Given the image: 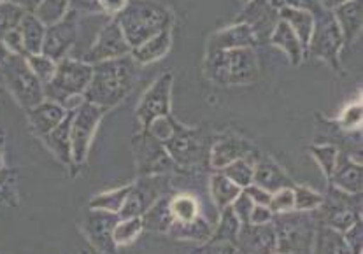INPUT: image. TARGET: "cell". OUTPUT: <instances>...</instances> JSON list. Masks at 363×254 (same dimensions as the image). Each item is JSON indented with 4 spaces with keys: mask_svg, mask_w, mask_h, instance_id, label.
Masks as SVG:
<instances>
[{
    "mask_svg": "<svg viewBox=\"0 0 363 254\" xmlns=\"http://www.w3.org/2000/svg\"><path fill=\"white\" fill-rule=\"evenodd\" d=\"M114 20L130 47H137L150 37L170 30L174 16L169 7L158 0H128L125 9Z\"/></svg>",
    "mask_w": 363,
    "mask_h": 254,
    "instance_id": "2",
    "label": "cell"
},
{
    "mask_svg": "<svg viewBox=\"0 0 363 254\" xmlns=\"http://www.w3.org/2000/svg\"><path fill=\"white\" fill-rule=\"evenodd\" d=\"M344 47L342 34L339 30L332 11H320L314 14V28L307 44L306 57L327 62L333 71H340V51Z\"/></svg>",
    "mask_w": 363,
    "mask_h": 254,
    "instance_id": "7",
    "label": "cell"
},
{
    "mask_svg": "<svg viewBox=\"0 0 363 254\" xmlns=\"http://www.w3.org/2000/svg\"><path fill=\"white\" fill-rule=\"evenodd\" d=\"M2 153H4V132L0 130V168H2Z\"/></svg>",
    "mask_w": 363,
    "mask_h": 254,
    "instance_id": "56",
    "label": "cell"
},
{
    "mask_svg": "<svg viewBox=\"0 0 363 254\" xmlns=\"http://www.w3.org/2000/svg\"><path fill=\"white\" fill-rule=\"evenodd\" d=\"M295 195V211L298 212H314L323 205L325 195L318 193V191L311 190L307 186H300L295 184L294 186Z\"/></svg>",
    "mask_w": 363,
    "mask_h": 254,
    "instance_id": "38",
    "label": "cell"
},
{
    "mask_svg": "<svg viewBox=\"0 0 363 254\" xmlns=\"http://www.w3.org/2000/svg\"><path fill=\"white\" fill-rule=\"evenodd\" d=\"M240 191L242 190L237 184H233L227 175L221 174L220 171L214 172L213 178H211V197H213V202L218 207V211L230 207L232 202L240 195Z\"/></svg>",
    "mask_w": 363,
    "mask_h": 254,
    "instance_id": "31",
    "label": "cell"
},
{
    "mask_svg": "<svg viewBox=\"0 0 363 254\" xmlns=\"http://www.w3.org/2000/svg\"><path fill=\"white\" fill-rule=\"evenodd\" d=\"M344 244L347 246L351 254H362L363 249V228L362 219L357 221L351 228L344 231Z\"/></svg>",
    "mask_w": 363,
    "mask_h": 254,
    "instance_id": "45",
    "label": "cell"
},
{
    "mask_svg": "<svg viewBox=\"0 0 363 254\" xmlns=\"http://www.w3.org/2000/svg\"><path fill=\"white\" fill-rule=\"evenodd\" d=\"M332 187L347 195H360L363 184V168L360 161H354L353 156L340 153L337 156L335 168L332 178L328 179Z\"/></svg>",
    "mask_w": 363,
    "mask_h": 254,
    "instance_id": "19",
    "label": "cell"
},
{
    "mask_svg": "<svg viewBox=\"0 0 363 254\" xmlns=\"http://www.w3.org/2000/svg\"><path fill=\"white\" fill-rule=\"evenodd\" d=\"M2 42H4V46L7 47V51H9L11 54H18V57L27 58V51H25L23 39H21V34H20V30H18V28L7 32V34L2 37Z\"/></svg>",
    "mask_w": 363,
    "mask_h": 254,
    "instance_id": "48",
    "label": "cell"
},
{
    "mask_svg": "<svg viewBox=\"0 0 363 254\" xmlns=\"http://www.w3.org/2000/svg\"><path fill=\"white\" fill-rule=\"evenodd\" d=\"M9 51H7V47L6 46H4V42H2V40H0V65H2L4 64V62H6L7 60V58H9Z\"/></svg>",
    "mask_w": 363,
    "mask_h": 254,
    "instance_id": "55",
    "label": "cell"
},
{
    "mask_svg": "<svg viewBox=\"0 0 363 254\" xmlns=\"http://www.w3.org/2000/svg\"><path fill=\"white\" fill-rule=\"evenodd\" d=\"M269 209L272 211L274 216L286 214V212L295 211V195L294 187H283V190L272 193L270 198Z\"/></svg>",
    "mask_w": 363,
    "mask_h": 254,
    "instance_id": "43",
    "label": "cell"
},
{
    "mask_svg": "<svg viewBox=\"0 0 363 254\" xmlns=\"http://www.w3.org/2000/svg\"><path fill=\"white\" fill-rule=\"evenodd\" d=\"M9 2L14 4V6L21 7L25 13H33L43 0H9Z\"/></svg>",
    "mask_w": 363,
    "mask_h": 254,
    "instance_id": "53",
    "label": "cell"
},
{
    "mask_svg": "<svg viewBox=\"0 0 363 254\" xmlns=\"http://www.w3.org/2000/svg\"><path fill=\"white\" fill-rule=\"evenodd\" d=\"M25 16V11L21 7L14 6L11 2L0 4V40L7 32L14 30V28L20 27L21 20Z\"/></svg>",
    "mask_w": 363,
    "mask_h": 254,
    "instance_id": "42",
    "label": "cell"
},
{
    "mask_svg": "<svg viewBox=\"0 0 363 254\" xmlns=\"http://www.w3.org/2000/svg\"><path fill=\"white\" fill-rule=\"evenodd\" d=\"M203 72L218 86H246L258 79V60L253 47L207 51Z\"/></svg>",
    "mask_w": 363,
    "mask_h": 254,
    "instance_id": "3",
    "label": "cell"
},
{
    "mask_svg": "<svg viewBox=\"0 0 363 254\" xmlns=\"http://www.w3.org/2000/svg\"><path fill=\"white\" fill-rule=\"evenodd\" d=\"M283 6L284 0H251L235 23H247L257 34L258 42H265L279 21V9Z\"/></svg>",
    "mask_w": 363,
    "mask_h": 254,
    "instance_id": "15",
    "label": "cell"
},
{
    "mask_svg": "<svg viewBox=\"0 0 363 254\" xmlns=\"http://www.w3.org/2000/svg\"><path fill=\"white\" fill-rule=\"evenodd\" d=\"M339 30L342 34L344 47H350L358 35L362 34L363 25V6L362 0H347L332 11Z\"/></svg>",
    "mask_w": 363,
    "mask_h": 254,
    "instance_id": "23",
    "label": "cell"
},
{
    "mask_svg": "<svg viewBox=\"0 0 363 254\" xmlns=\"http://www.w3.org/2000/svg\"><path fill=\"white\" fill-rule=\"evenodd\" d=\"M257 161L253 163V183L258 184L260 187L269 191V193H276V191L283 190V187H294L295 183L291 181L290 175L269 156V154H262V156H255Z\"/></svg>",
    "mask_w": 363,
    "mask_h": 254,
    "instance_id": "20",
    "label": "cell"
},
{
    "mask_svg": "<svg viewBox=\"0 0 363 254\" xmlns=\"http://www.w3.org/2000/svg\"><path fill=\"white\" fill-rule=\"evenodd\" d=\"M279 20H283L284 23L290 25V28L297 34L300 44H302L303 53H306L307 44H309L311 34H313L314 28V14L306 9L283 6L279 9Z\"/></svg>",
    "mask_w": 363,
    "mask_h": 254,
    "instance_id": "28",
    "label": "cell"
},
{
    "mask_svg": "<svg viewBox=\"0 0 363 254\" xmlns=\"http://www.w3.org/2000/svg\"><path fill=\"white\" fill-rule=\"evenodd\" d=\"M230 207H232L233 214L237 216V219L240 221V224L250 223V216H251V211H253L255 204H253V200H251V198L244 193V191H240V195L232 202Z\"/></svg>",
    "mask_w": 363,
    "mask_h": 254,
    "instance_id": "46",
    "label": "cell"
},
{
    "mask_svg": "<svg viewBox=\"0 0 363 254\" xmlns=\"http://www.w3.org/2000/svg\"><path fill=\"white\" fill-rule=\"evenodd\" d=\"M137 81V64L128 57L100 62L94 65L91 81L84 91V100L109 110L130 95Z\"/></svg>",
    "mask_w": 363,
    "mask_h": 254,
    "instance_id": "1",
    "label": "cell"
},
{
    "mask_svg": "<svg viewBox=\"0 0 363 254\" xmlns=\"http://www.w3.org/2000/svg\"><path fill=\"white\" fill-rule=\"evenodd\" d=\"M170 212L174 221H190L200 216V204L194 195L179 193L170 197Z\"/></svg>",
    "mask_w": 363,
    "mask_h": 254,
    "instance_id": "35",
    "label": "cell"
},
{
    "mask_svg": "<svg viewBox=\"0 0 363 254\" xmlns=\"http://www.w3.org/2000/svg\"><path fill=\"white\" fill-rule=\"evenodd\" d=\"M169 190V175H140L132 184L130 193L125 200L123 207L118 212L120 219L140 218L158 198L167 195Z\"/></svg>",
    "mask_w": 363,
    "mask_h": 254,
    "instance_id": "11",
    "label": "cell"
},
{
    "mask_svg": "<svg viewBox=\"0 0 363 254\" xmlns=\"http://www.w3.org/2000/svg\"><path fill=\"white\" fill-rule=\"evenodd\" d=\"M132 149L135 154L137 172L140 175H165L176 168V163L169 156L160 141L153 137L147 130H140L133 135Z\"/></svg>",
    "mask_w": 363,
    "mask_h": 254,
    "instance_id": "10",
    "label": "cell"
},
{
    "mask_svg": "<svg viewBox=\"0 0 363 254\" xmlns=\"http://www.w3.org/2000/svg\"><path fill=\"white\" fill-rule=\"evenodd\" d=\"M214 231V224L207 221L203 216L190 221H174L169 228V235L176 241L197 242V244H206L211 241Z\"/></svg>",
    "mask_w": 363,
    "mask_h": 254,
    "instance_id": "25",
    "label": "cell"
},
{
    "mask_svg": "<svg viewBox=\"0 0 363 254\" xmlns=\"http://www.w3.org/2000/svg\"><path fill=\"white\" fill-rule=\"evenodd\" d=\"M118 221H120L118 214L99 211V209H90V212L86 214V219H84V231H86L88 238H90L91 244L99 251L106 254L116 253V244L113 241V231Z\"/></svg>",
    "mask_w": 363,
    "mask_h": 254,
    "instance_id": "18",
    "label": "cell"
},
{
    "mask_svg": "<svg viewBox=\"0 0 363 254\" xmlns=\"http://www.w3.org/2000/svg\"><path fill=\"white\" fill-rule=\"evenodd\" d=\"M258 42V37L253 28L247 23H233L230 27L221 28L209 39L207 51L218 50H239V47H255Z\"/></svg>",
    "mask_w": 363,
    "mask_h": 254,
    "instance_id": "21",
    "label": "cell"
},
{
    "mask_svg": "<svg viewBox=\"0 0 363 254\" xmlns=\"http://www.w3.org/2000/svg\"><path fill=\"white\" fill-rule=\"evenodd\" d=\"M269 40L274 47H277V50H281L286 54L291 65H300L303 58H306V53H303V47L300 44L297 34L283 20L277 21Z\"/></svg>",
    "mask_w": 363,
    "mask_h": 254,
    "instance_id": "27",
    "label": "cell"
},
{
    "mask_svg": "<svg viewBox=\"0 0 363 254\" xmlns=\"http://www.w3.org/2000/svg\"><path fill=\"white\" fill-rule=\"evenodd\" d=\"M191 254H239L235 244L227 241H209L200 246Z\"/></svg>",
    "mask_w": 363,
    "mask_h": 254,
    "instance_id": "47",
    "label": "cell"
},
{
    "mask_svg": "<svg viewBox=\"0 0 363 254\" xmlns=\"http://www.w3.org/2000/svg\"><path fill=\"white\" fill-rule=\"evenodd\" d=\"M240 2H242V4H247V2H251V0H240Z\"/></svg>",
    "mask_w": 363,
    "mask_h": 254,
    "instance_id": "57",
    "label": "cell"
},
{
    "mask_svg": "<svg viewBox=\"0 0 363 254\" xmlns=\"http://www.w3.org/2000/svg\"><path fill=\"white\" fill-rule=\"evenodd\" d=\"M337 125H339L342 130H358L362 127V104L357 102V104H351L344 109V112L340 114V117L337 120Z\"/></svg>",
    "mask_w": 363,
    "mask_h": 254,
    "instance_id": "44",
    "label": "cell"
},
{
    "mask_svg": "<svg viewBox=\"0 0 363 254\" xmlns=\"http://www.w3.org/2000/svg\"><path fill=\"white\" fill-rule=\"evenodd\" d=\"M235 248L239 254H274L277 251L274 224H240Z\"/></svg>",
    "mask_w": 363,
    "mask_h": 254,
    "instance_id": "16",
    "label": "cell"
},
{
    "mask_svg": "<svg viewBox=\"0 0 363 254\" xmlns=\"http://www.w3.org/2000/svg\"><path fill=\"white\" fill-rule=\"evenodd\" d=\"M0 205H18V172L13 168H0Z\"/></svg>",
    "mask_w": 363,
    "mask_h": 254,
    "instance_id": "37",
    "label": "cell"
},
{
    "mask_svg": "<svg viewBox=\"0 0 363 254\" xmlns=\"http://www.w3.org/2000/svg\"><path fill=\"white\" fill-rule=\"evenodd\" d=\"M0 81L25 110L44 100V84L30 71L23 57L9 54L0 65Z\"/></svg>",
    "mask_w": 363,
    "mask_h": 254,
    "instance_id": "4",
    "label": "cell"
},
{
    "mask_svg": "<svg viewBox=\"0 0 363 254\" xmlns=\"http://www.w3.org/2000/svg\"><path fill=\"white\" fill-rule=\"evenodd\" d=\"M25 60H27L30 71L35 74V77L43 84L50 83L51 77H53L55 72H57V62L51 60V58H48L46 54H43V53L28 54Z\"/></svg>",
    "mask_w": 363,
    "mask_h": 254,
    "instance_id": "41",
    "label": "cell"
},
{
    "mask_svg": "<svg viewBox=\"0 0 363 254\" xmlns=\"http://www.w3.org/2000/svg\"><path fill=\"white\" fill-rule=\"evenodd\" d=\"M277 238V251L286 254H311L314 238V216L309 212L291 211L272 219Z\"/></svg>",
    "mask_w": 363,
    "mask_h": 254,
    "instance_id": "5",
    "label": "cell"
},
{
    "mask_svg": "<svg viewBox=\"0 0 363 254\" xmlns=\"http://www.w3.org/2000/svg\"><path fill=\"white\" fill-rule=\"evenodd\" d=\"M74 110H69L65 120L55 127L50 134L43 137L44 146L67 167H72V142H70V123H72Z\"/></svg>",
    "mask_w": 363,
    "mask_h": 254,
    "instance_id": "24",
    "label": "cell"
},
{
    "mask_svg": "<svg viewBox=\"0 0 363 254\" xmlns=\"http://www.w3.org/2000/svg\"><path fill=\"white\" fill-rule=\"evenodd\" d=\"M4 2H9V0H0V4H4Z\"/></svg>",
    "mask_w": 363,
    "mask_h": 254,
    "instance_id": "58",
    "label": "cell"
},
{
    "mask_svg": "<svg viewBox=\"0 0 363 254\" xmlns=\"http://www.w3.org/2000/svg\"><path fill=\"white\" fill-rule=\"evenodd\" d=\"M318 2H320V6L323 7V9L333 11V9H335V7H339L340 4L347 2V0H318Z\"/></svg>",
    "mask_w": 363,
    "mask_h": 254,
    "instance_id": "54",
    "label": "cell"
},
{
    "mask_svg": "<svg viewBox=\"0 0 363 254\" xmlns=\"http://www.w3.org/2000/svg\"><path fill=\"white\" fill-rule=\"evenodd\" d=\"M106 112L107 109L99 108V105L86 100H84L81 108L74 110L72 123H70V142H72L74 165H83L86 161L94 135Z\"/></svg>",
    "mask_w": 363,
    "mask_h": 254,
    "instance_id": "9",
    "label": "cell"
},
{
    "mask_svg": "<svg viewBox=\"0 0 363 254\" xmlns=\"http://www.w3.org/2000/svg\"><path fill=\"white\" fill-rule=\"evenodd\" d=\"M21 39H23L25 44V51L28 54H39L40 50H43V42H44V34H46V27L33 16L32 13H25L23 20H21L20 27Z\"/></svg>",
    "mask_w": 363,
    "mask_h": 254,
    "instance_id": "30",
    "label": "cell"
},
{
    "mask_svg": "<svg viewBox=\"0 0 363 254\" xmlns=\"http://www.w3.org/2000/svg\"><path fill=\"white\" fill-rule=\"evenodd\" d=\"M274 254H286V253H274Z\"/></svg>",
    "mask_w": 363,
    "mask_h": 254,
    "instance_id": "59",
    "label": "cell"
},
{
    "mask_svg": "<svg viewBox=\"0 0 363 254\" xmlns=\"http://www.w3.org/2000/svg\"><path fill=\"white\" fill-rule=\"evenodd\" d=\"M77 20H79V14L76 11L69 9L64 20L51 25V27H46L40 53L46 54L48 58L55 60L57 64L64 58H69V53L72 51L74 44L77 40Z\"/></svg>",
    "mask_w": 363,
    "mask_h": 254,
    "instance_id": "14",
    "label": "cell"
},
{
    "mask_svg": "<svg viewBox=\"0 0 363 254\" xmlns=\"http://www.w3.org/2000/svg\"><path fill=\"white\" fill-rule=\"evenodd\" d=\"M311 153L314 154V160L318 161V165L323 171L325 178L330 179L333 174V168H335L337 156H339V149L333 144H314L311 146Z\"/></svg>",
    "mask_w": 363,
    "mask_h": 254,
    "instance_id": "40",
    "label": "cell"
},
{
    "mask_svg": "<svg viewBox=\"0 0 363 254\" xmlns=\"http://www.w3.org/2000/svg\"><path fill=\"white\" fill-rule=\"evenodd\" d=\"M69 7L77 14H104L99 0H69Z\"/></svg>",
    "mask_w": 363,
    "mask_h": 254,
    "instance_id": "50",
    "label": "cell"
},
{
    "mask_svg": "<svg viewBox=\"0 0 363 254\" xmlns=\"http://www.w3.org/2000/svg\"><path fill=\"white\" fill-rule=\"evenodd\" d=\"M94 65L79 58H64L57 64V72L50 83L44 84V98L58 104L74 95H84L91 81Z\"/></svg>",
    "mask_w": 363,
    "mask_h": 254,
    "instance_id": "6",
    "label": "cell"
},
{
    "mask_svg": "<svg viewBox=\"0 0 363 254\" xmlns=\"http://www.w3.org/2000/svg\"><path fill=\"white\" fill-rule=\"evenodd\" d=\"M0 86H2V81H0Z\"/></svg>",
    "mask_w": 363,
    "mask_h": 254,
    "instance_id": "60",
    "label": "cell"
},
{
    "mask_svg": "<svg viewBox=\"0 0 363 254\" xmlns=\"http://www.w3.org/2000/svg\"><path fill=\"white\" fill-rule=\"evenodd\" d=\"M172 72H164L140 98L135 109V117L139 121L140 130H146L150 123L157 117L169 116L170 102H172Z\"/></svg>",
    "mask_w": 363,
    "mask_h": 254,
    "instance_id": "12",
    "label": "cell"
},
{
    "mask_svg": "<svg viewBox=\"0 0 363 254\" xmlns=\"http://www.w3.org/2000/svg\"><path fill=\"white\" fill-rule=\"evenodd\" d=\"M170 47H172V34H170V30H164L144 40L140 46L132 47L130 57L137 65H147L162 60L169 53Z\"/></svg>",
    "mask_w": 363,
    "mask_h": 254,
    "instance_id": "26",
    "label": "cell"
},
{
    "mask_svg": "<svg viewBox=\"0 0 363 254\" xmlns=\"http://www.w3.org/2000/svg\"><path fill=\"white\" fill-rule=\"evenodd\" d=\"M272 219H274V214L267 205H255L250 216L251 224H267V223H272Z\"/></svg>",
    "mask_w": 363,
    "mask_h": 254,
    "instance_id": "51",
    "label": "cell"
},
{
    "mask_svg": "<svg viewBox=\"0 0 363 254\" xmlns=\"http://www.w3.org/2000/svg\"><path fill=\"white\" fill-rule=\"evenodd\" d=\"M220 172L227 175L233 184H237L240 190H244V187L253 183V163L250 161V158H240V160L232 161L230 165L223 167Z\"/></svg>",
    "mask_w": 363,
    "mask_h": 254,
    "instance_id": "36",
    "label": "cell"
},
{
    "mask_svg": "<svg viewBox=\"0 0 363 254\" xmlns=\"http://www.w3.org/2000/svg\"><path fill=\"white\" fill-rule=\"evenodd\" d=\"M140 221H143L144 230L157 231V233H169L170 224L174 223V216L172 212H170L169 195H164L162 198H158V200L140 216Z\"/></svg>",
    "mask_w": 363,
    "mask_h": 254,
    "instance_id": "29",
    "label": "cell"
},
{
    "mask_svg": "<svg viewBox=\"0 0 363 254\" xmlns=\"http://www.w3.org/2000/svg\"><path fill=\"white\" fill-rule=\"evenodd\" d=\"M127 2L128 0H99L100 7H102V13L106 14V16H114V18L125 9Z\"/></svg>",
    "mask_w": 363,
    "mask_h": 254,
    "instance_id": "52",
    "label": "cell"
},
{
    "mask_svg": "<svg viewBox=\"0 0 363 254\" xmlns=\"http://www.w3.org/2000/svg\"><path fill=\"white\" fill-rule=\"evenodd\" d=\"M130 51H132L130 44H128V40L125 39L118 21L113 18L109 23H106L102 28H100L97 37H95V40L90 44V47L84 51V54L79 58V60L86 62V64L90 65H95V64H100V62L128 57Z\"/></svg>",
    "mask_w": 363,
    "mask_h": 254,
    "instance_id": "13",
    "label": "cell"
},
{
    "mask_svg": "<svg viewBox=\"0 0 363 254\" xmlns=\"http://www.w3.org/2000/svg\"><path fill=\"white\" fill-rule=\"evenodd\" d=\"M69 9V0H43L32 14L44 27H51L64 20Z\"/></svg>",
    "mask_w": 363,
    "mask_h": 254,
    "instance_id": "33",
    "label": "cell"
},
{
    "mask_svg": "<svg viewBox=\"0 0 363 254\" xmlns=\"http://www.w3.org/2000/svg\"><path fill=\"white\" fill-rule=\"evenodd\" d=\"M130 187L132 184H127V186H121V187H116V190L106 191V193L95 195V197L90 200V209H99V211L118 214L120 209L123 207L128 193H130Z\"/></svg>",
    "mask_w": 363,
    "mask_h": 254,
    "instance_id": "32",
    "label": "cell"
},
{
    "mask_svg": "<svg viewBox=\"0 0 363 254\" xmlns=\"http://www.w3.org/2000/svg\"><path fill=\"white\" fill-rule=\"evenodd\" d=\"M164 147L176 167H195L206 158V139L202 130L195 127H184L177 120L172 135L164 142Z\"/></svg>",
    "mask_w": 363,
    "mask_h": 254,
    "instance_id": "8",
    "label": "cell"
},
{
    "mask_svg": "<svg viewBox=\"0 0 363 254\" xmlns=\"http://www.w3.org/2000/svg\"><path fill=\"white\" fill-rule=\"evenodd\" d=\"M143 221L140 218H132V219H120L114 226L113 231V241L116 246H125L130 244L139 237V233L143 231Z\"/></svg>",
    "mask_w": 363,
    "mask_h": 254,
    "instance_id": "39",
    "label": "cell"
},
{
    "mask_svg": "<svg viewBox=\"0 0 363 254\" xmlns=\"http://www.w3.org/2000/svg\"><path fill=\"white\" fill-rule=\"evenodd\" d=\"M242 191L247 195V197L251 198V200H253L255 205H267V207H269L270 198H272V193H269V191L264 190V187H260L258 184L251 183L250 186L244 187Z\"/></svg>",
    "mask_w": 363,
    "mask_h": 254,
    "instance_id": "49",
    "label": "cell"
},
{
    "mask_svg": "<svg viewBox=\"0 0 363 254\" xmlns=\"http://www.w3.org/2000/svg\"><path fill=\"white\" fill-rule=\"evenodd\" d=\"M27 114H28V123H30L32 132L37 135V137L43 139L44 135L50 134L55 127H58V125L65 120L69 110H65L60 104H58V102L44 98L40 104L33 105L32 109H28Z\"/></svg>",
    "mask_w": 363,
    "mask_h": 254,
    "instance_id": "22",
    "label": "cell"
},
{
    "mask_svg": "<svg viewBox=\"0 0 363 254\" xmlns=\"http://www.w3.org/2000/svg\"><path fill=\"white\" fill-rule=\"evenodd\" d=\"M255 153H257V147L251 144L250 141L235 134H223L211 144V167L221 171V168L230 165L232 161L240 160V158H255Z\"/></svg>",
    "mask_w": 363,
    "mask_h": 254,
    "instance_id": "17",
    "label": "cell"
},
{
    "mask_svg": "<svg viewBox=\"0 0 363 254\" xmlns=\"http://www.w3.org/2000/svg\"><path fill=\"white\" fill-rule=\"evenodd\" d=\"M240 230V221L233 214L232 207H225L220 211V221L214 226L211 241H227L235 244V238Z\"/></svg>",
    "mask_w": 363,
    "mask_h": 254,
    "instance_id": "34",
    "label": "cell"
}]
</instances>
